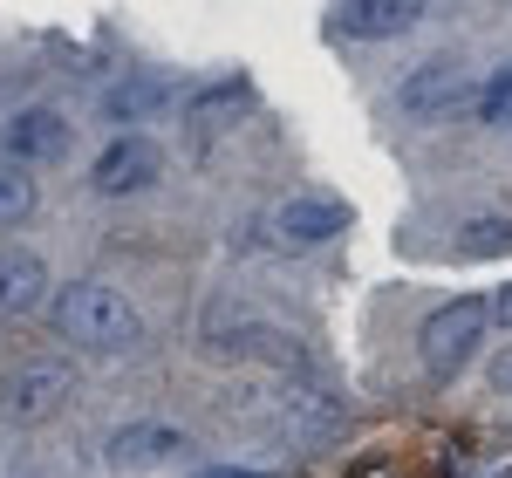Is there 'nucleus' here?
Returning <instances> with one entry per match:
<instances>
[{"mask_svg": "<svg viewBox=\"0 0 512 478\" xmlns=\"http://www.w3.org/2000/svg\"><path fill=\"white\" fill-rule=\"evenodd\" d=\"M55 328H62V342H76L89 356H130L144 342V315L103 280H69L55 294Z\"/></svg>", "mask_w": 512, "mask_h": 478, "instance_id": "obj_1", "label": "nucleus"}, {"mask_svg": "<svg viewBox=\"0 0 512 478\" xmlns=\"http://www.w3.org/2000/svg\"><path fill=\"white\" fill-rule=\"evenodd\" d=\"M485 328H492V308H485L478 294H458V301H444V308L424 315V328H417V356H424L431 376H458V369L472 362V349H478Z\"/></svg>", "mask_w": 512, "mask_h": 478, "instance_id": "obj_2", "label": "nucleus"}, {"mask_svg": "<svg viewBox=\"0 0 512 478\" xmlns=\"http://www.w3.org/2000/svg\"><path fill=\"white\" fill-rule=\"evenodd\" d=\"M69 397H76V369L69 362H55V356L14 362L0 376V424H41V417H55Z\"/></svg>", "mask_w": 512, "mask_h": 478, "instance_id": "obj_3", "label": "nucleus"}, {"mask_svg": "<svg viewBox=\"0 0 512 478\" xmlns=\"http://www.w3.org/2000/svg\"><path fill=\"white\" fill-rule=\"evenodd\" d=\"M458 103H472V69H465L458 55H431L424 69H410V76L396 82V110L417 117V123L451 117Z\"/></svg>", "mask_w": 512, "mask_h": 478, "instance_id": "obj_4", "label": "nucleus"}, {"mask_svg": "<svg viewBox=\"0 0 512 478\" xmlns=\"http://www.w3.org/2000/svg\"><path fill=\"white\" fill-rule=\"evenodd\" d=\"M267 233H274V246H287V253H301V246H328L335 233H349V205L335 199V192H294V199L274 205Z\"/></svg>", "mask_w": 512, "mask_h": 478, "instance_id": "obj_5", "label": "nucleus"}, {"mask_svg": "<svg viewBox=\"0 0 512 478\" xmlns=\"http://www.w3.org/2000/svg\"><path fill=\"white\" fill-rule=\"evenodd\" d=\"M185 451H192V438H185V431H171V424H123L117 438L103 444V472L151 478V472H164V465H178Z\"/></svg>", "mask_w": 512, "mask_h": 478, "instance_id": "obj_6", "label": "nucleus"}, {"mask_svg": "<svg viewBox=\"0 0 512 478\" xmlns=\"http://www.w3.org/2000/svg\"><path fill=\"white\" fill-rule=\"evenodd\" d=\"M164 171V151L151 137H137V130H123L117 144H103V158L89 164V185L103 192V199H130V192H151Z\"/></svg>", "mask_w": 512, "mask_h": 478, "instance_id": "obj_7", "label": "nucleus"}, {"mask_svg": "<svg viewBox=\"0 0 512 478\" xmlns=\"http://www.w3.org/2000/svg\"><path fill=\"white\" fill-rule=\"evenodd\" d=\"M424 21V0H342L328 14V28L342 41H390V35H410Z\"/></svg>", "mask_w": 512, "mask_h": 478, "instance_id": "obj_8", "label": "nucleus"}, {"mask_svg": "<svg viewBox=\"0 0 512 478\" xmlns=\"http://www.w3.org/2000/svg\"><path fill=\"white\" fill-rule=\"evenodd\" d=\"M7 151L21 164L69 158V117H62V110H14V117H7Z\"/></svg>", "mask_w": 512, "mask_h": 478, "instance_id": "obj_9", "label": "nucleus"}, {"mask_svg": "<svg viewBox=\"0 0 512 478\" xmlns=\"http://www.w3.org/2000/svg\"><path fill=\"white\" fill-rule=\"evenodd\" d=\"M48 301V267L35 253H0V315H35Z\"/></svg>", "mask_w": 512, "mask_h": 478, "instance_id": "obj_10", "label": "nucleus"}, {"mask_svg": "<svg viewBox=\"0 0 512 478\" xmlns=\"http://www.w3.org/2000/svg\"><path fill=\"white\" fill-rule=\"evenodd\" d=\"M239 117H253V82L246 76H226L219 89H205L192 103V130H233Z\"/></svg>", "mask_w": 512, "mask_h": 478, "instance_id": "obj_11", "label": "nucleus"}, {"mask_svg": "<svg viewBox=\"0 0 512 478\" xmlns=\"http://www.w3.org/2000/svg\"><path fill=\"white\" fill-rule=\"evenodd\" d=\"M512 253V212H472L458 226V260H499Z\"/></svg>", "mask_w": 512, "mask_h": 478, "instance_id": "obj_12", "label": "nucleus"}, {"mask_svg": "<svg viewBox=\"0 0 512 478\" xmlns=\"http://www.w3.org/2000/svg\"><path fill=\"white\" fill-rule=\"evenodd\" d=\"M212 356H274V362H301V349L274 335V328H233V335H212Z\"/></svg>", "mask_w": 512, "mask_h": 478, "instance_id": "obj_13", "label": "nucleus"}, {"mask_svg": "<svg viewBox=\"0 0 512 478\" xmlns=\"http://www.w3.org/2000/svg\"><path fill=\"white\" fill-rule=\"evenodd\" d=\"M35 164H21V158H7L0 164V226H21L28 212H35Z\"/></svg>", "mask_w": 512, "mask_h": 478, "instance_id": "obj_14", "label": "nucleus"}, {"mask_svg": "<svg viewBox=\"0 0 512 478\" xmlns=\"http://www.w3.org/2000/svg\"><path fill=\"white\" fill-rule=\"evenodd\" d=\"M472 103H478V117H485V123H512V62H506V69H492V76L478 82Z\"/></svg>", "mask_w": 512, "mask_h": 478, "instance_id": "obj_15", "label": "nucleus"}, {"mask_svg": "<svg viewBox=\"0 0 512 478\" xmlns=\"http://www.w3.org/2000/svg\"><path fill=\"white\" fill-rule=\"evenodd\" d=\"M164 103V82H123L117 96H110V110L117 117H137V110H158Z\"/></svg>", "mask_w": 512, "mask_h": 478, "instance_id": "obj_16", "label": "nucleus"}, {"mask_svg": "<svg viewBox=\"0 0 512 478\" xmlns=\"http://www.w3.org/2000/svg\"><path fill=\"white\" fill-rule=\"evenodd\" d=\"M485 383H492V397H506V403H512V349H499V356H492Z\"/></svg>", "mask_w": 512, "mask_h": 478, "instance_id": "obj_17", "label": "nucleus"}, {"mask_svg": "<svg viewBox=\"0 0 512 478\" xmlns=\"http://www.w3.org/2000/svg\"><path fill=\"white\" fill-rule=\"evenodd\" d=\"M485 308H492V321H499V328H512V287H499V294H492Z\"/></svg>", "mask_w": 512, "mask_h": 478, "instance_id": "obj_18", "label": "nucleus"}, {"mask_svg": "<svg viewBox=\"0 0 512 478\" xmlns=\"http://www.w3.org/2000/svg\"><path fill=\"white\" fill-rule=\"evenodd\" d=\"M198 478H267V472H233V465H205Z\"/></svg>", "mask_w": 512, "mask_h": 478, "instance_id": "obj_19", "label": "nucleus"}, {"mask_svg": "<svg viewBox=\"0 0 512 478\" xmlns=\"http://www.w3.org/2000/svg\"><path fill=\"white\" fill-rule=\"evenodd\" d=\"M355 478H396V472H355Z\"/></svg>", "mask_w": 512, "mask_h": 478, "instance_id": "obj_20", "label": "nucleus"}]
</instances>
